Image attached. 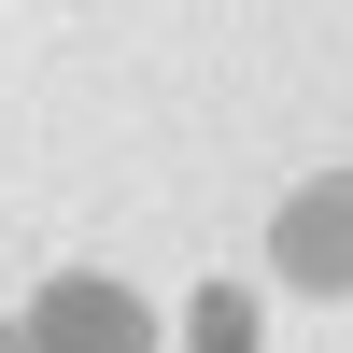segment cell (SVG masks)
I'll return each mask as SVG.
<instances>
[{
	"mask_svg": "<svg viewBox=\"0 0 353 353\" xmlns=\"http://www.w3.org/2000/svg\"><path fill=\"white\" fill-rule=\"evenodd\" d=\"M269 283L283 297H353V170H325L269 212Z\"/></svg>",
	"mask_w": 353,
	"mask_h": 353,
	"instance_id": "cell-1",
	"label": "cell"
},
{
	"mask_svg": "<svg viewBox=\"0 0 353 353\" xmlns=\"http://www.w3.org/2000/svg\"><path fill=\"white\" fill-rule=\"evenodd\" d=\"M14 325H28V353H156V311L128 283H99V269H57Z\"/></svg>",
	"mask_w": 353,
	"mask_h": 353,
	"instance_id": "cell-2",
	"label": "cell"
},
{
	"mask_svg": "<svg viewBox=\"0 0 353 353\" xmlns=\"http://www.w3.org/2000/svg\"><path fill=\"white\" fill-rule=\"evenodd\" d=\"M0 353H28V325H0Z\"/></svg>",
	"mask_w": 353,
	"mask_h": 353,
	"instance_id": "cell-4",
	"label": "cell"
},
{
	"mask_svg": "<svg viewBox=\"0 0 353 353\" xmlns=\"http://www.w3.org/2000/svg\"><path fill=\"white\" fill-rule=\"evenodd\" d=\"M184 339H198V353H254V297H241V283H198Z\"/></svg>",
	"mask_w": 353,
	"mask_h": 353,
	"instance_id": "cell-3",
	"label": "cell"
}]
</instances>
